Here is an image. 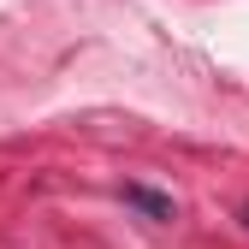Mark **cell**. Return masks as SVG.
I'll return each mask as SVG.
<instances>
[{"instance_id": "cell-1", "label": "cell", "mask_w": 249, "mask_h": 249, "mask_svg": "<svg viewBox=\"0 0 249 249\" xmlns=\"http://www.w3.org/2000/svg\"><path fill=\"white\" fill-rule=\"evenodd\" d=\"M124 202H137L142 213H148V220H172V196H160V190H148V184H124Z\"/></svg>"}]
</instances>
